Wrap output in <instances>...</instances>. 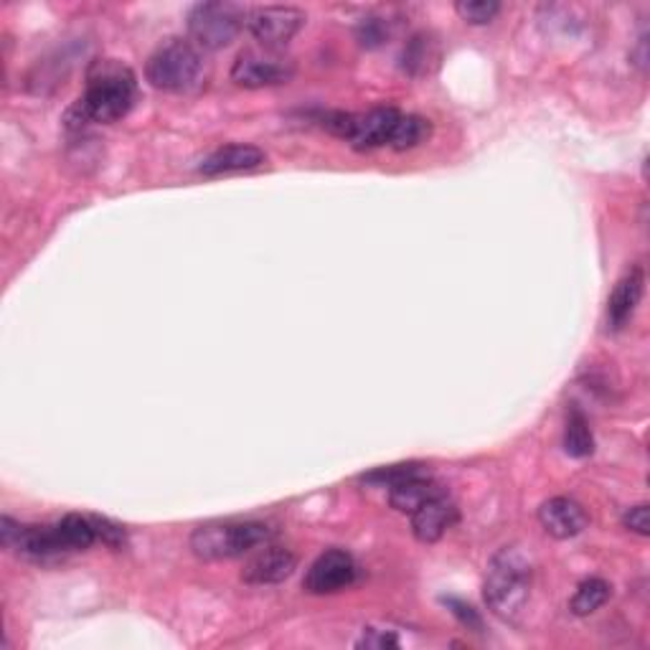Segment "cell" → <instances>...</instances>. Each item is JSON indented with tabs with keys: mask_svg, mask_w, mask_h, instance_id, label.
Wrapping results in <instances>:
<instances>
[{
	"mask_svg": "<svg viewBox=\"0 0 650 650\" xmlns=\"http://www.w3.org/2000/svg\"><path fill=\"white\" fill-rule=\"evenodd\" d=\"M305 13L290 6H265L250 13L247 26L252 37L270 51H280L303 29Z\"/></svg>",
	"mask_w": 650,
	"mask_h": 650,
	"instance_id": "cell-8",
	"label": "cell"
},
{
	"mask_svg": "<svg viewBox=\"0 0 650 650\" xmlns=\"http://www.w3.org/2000/svg\"><path fill=\"white\" fill-rule=\"evenodd\" d=\"M643 290H646V275L640 267L630 270L628 275L615 285L608 301V323L612 331L626 328V325L630 323V318L636 315L640 305V297H643Z\"/></svg>",
	"mask_w": 650,
	"mask_h": 650,
	"instance_id": "cell-14",
	"label": "cell"
},
{
	"mask_svg": "<svg viewBox=\"0 0 650 650\" xmlns=\"http://www.w3.org/2000/svg\"><path fill=\"white\" fill-rule=\"evenodd\" d=\"M402 120V112L394 108H379L366 115H351L346 112L341 138L356 148V151H374V148L392 145L394 130Z\"/></svg>",
	"mask_w": 650,
	"mask_h": 650,
	"instance_id": "cell-7",
	"label": "cell"
},
{
	"mask_svg": "<svg viewBox=\"0 0 650 650\" xmlns=\"http://www.w3.org/2000/svg\"><path fill=\"white\" fill-rule=\"evenodd\" d=\"M135 74L128 67L112 59L97 61L90 74H87V90L77 104V112L87 122L112 125V122L128 115L130 108L135 104Z\"/></svg>",
	"mask_w": 650,
	"mask_h": 650,
	"instance_id": "cell-1",
	"label": "cell"
},
{
	"mask_svg": "<svg viewBox=\"0 0 650 650\" xmlns=\"http://www.w3.org/2000/svg\"><path fill=\"white\" fill-rule=\"evenodd\" d=\"M445 605H447V608H450V612L455 615V618H460L463 626H468V628H480L478 612L473 610L470 605H465V602H460V600H445Z\"/></svg>",
	"mask_w": 650,
	"mask_h": 650,
	"instance_id": "cell-27",
	"label": "cell"
},
{
	"mask_svg": "<svg viewBox=\"0 0 650 650\" xmlns=\"http://www.w3.org/2000/svg\"><path fill=\"white\" fill-rule=\"evenodd\" d=\"M455 11L460 13L463 21H468L473 26H486L500 13V3L498 0H460V3L455 6Z\"/></svg>",
	"mask_w": 650,
	"mask_h": 650,
	"instance_id": "cell-21",
	"label": "cell"
},
{
	"mask_svg": "<svg viewBox=\"0 0 650 650\" xmlns=\"http://www.w3.org/2000/svg\"><path fill=\"white\" fill-rule=\"evenodd\" d=\"M455 521H458V506L447 494H437L412 514V531L422 544H435L453 529Z\"/></svg>",
	"mask_w": 650,
	"mask_h": 650,
	"instance_id": "cell-10",
	"label": "cell"
},
{
	"mask_svg": "<svg viewBox=\"0 0 650 650\" xmlns=\"http://www.w3.org/2000/svg\"><path fill=\"white\" fill-rule=\"evenodd\" d=\"M356 37L358 41H362V47L376 49L389 39V29H386V23L382 19H364L362 23H358Z\"/></svg>",
	"mask_w": 650,
	"mask_h": 650,
	"instance_id": "cell-23",
	"label": "cell"
},
{
	"mask_svg": "<svg viewBox=\"0 0 650 650\" xmlns=\"http://www.w3.org/2000/svg\"><path fill=\"white\" fill-rule=\"evenodd\" d=\"M565 450L572 458H590L595 453V437L590 429V422L577 407L569 412L567 427H565Z\"/></svg>",
	"mask_w": 650,
	"mask_h": 650,
	"instance_id": "cell-17",
	"label": "cell"
},
{
	"mask_svg": "<svg viewBox=\"0 0 650 650\" xmlns=\"http://www.w3.org/2000/svg\"><path fill=\"white\" fill-rule=\"evenodd\" d=\"M270 539L265 524H204L191 534V549L201 559H234L262 547Z\"/></svg>",
	"mask_w": 650,
	"mask_h": 650,
	"instance_id": "cell-4",
	"label": "cell"
},
{
	"mask_svg": "<svg viewBox=\"0 0 650 650\" xmlns=\"http://www.w3.org/2000/svg\"><path fill=\"white\" fill-rule=\"evenodd\" d=\"M437 494H445V490L437 486L435 480H429L425 473H417V476H412L389 488V504L392 508H397L399 514L412 516L422 504H427V500L435 498Z\"/></svg>",
	"mask_w": 650,
	"mask_h": 650,
	"instance_id": "cell-15",
	"label": "cell"
},
{
	"mask_svg": "<svg viewBox=\"0 0 650 650\" xmlns=\"http://www.w3.org/2000/svg\"><path fill=\"white\" fill-rule=\"evenodd\" d=\"M358 648H399V638L394 636V632H384V630H376V628H368L364 632V638L358 640Z\"/></svg>",
	"mask_w": 650,
	"mask_h": 650,
	"instance_id": "cell-26",
	"label": "cell"
},
{
	"mask_svg": "<svg viewBox=\"0 0 650 650\" xmlns=\"http://www.w3.org/2000/svg\"><path fill=\"white\" fill-rule=\"evenodd\" d=\"M427 138H429V122L419 115H404L402 112V120L397 130H394L389 148H394V151H409V148L425 143Z\"/></svg>",
	"mask_w": 650,
	"mask_h": 650,
	"instance_id": "cell-19",
	"label": "cell"
},
{
	"mask_svg": "<svg viewBox=\"0 0 650 650\" xmlns=\"http://www.w3.org/2000/svg\"><path fill=\"white\" fill-rule=\"evenodd\" d=\"M622 524H626V529L638 534V536H648L650 534V511L646 504L640 506H632L630 511H626V516H622Z\"/></svg>",
	"mask_w": 650,
	"mask_h": 650,
	"instance_id": "cell-24",
	"label": "cell"
},
{
	"mask_svg": "<svg viewBox=\"0 0 650 650\" xmlns=\"http://www.w3.org/2000/svg\"><path fill=\"white\" fill-rule=\"evenodd\" d=\"M297 567V557L290 549L270 547L262 549L257 557L250 559V565L244 567L242 579L247 585H280L287 577H293Z\"/></svg>",
	"mask_w": 650,
	"mask_h": 650,
	"instance_id": "cell-12",
	"label": "cell"
},
{
	"mask_svg": "<svg viewBox=\"0 0 650 650\" xmlns=\"http://www.w3.org/2000/svg\"><path fill=\"white\" fill-rule=\"evenodd\" d=\"M265 163V153L260 151L257 145H224L206 155L199 165L201 175H224V173H242V171H254Z\"/></svg>",
	"mask_w": 650,
	"mask_h": 650,
	"instance_id": "cell-13",
	"label": "cell"
},
{
	"mask_svg": "<svg viewBox=\"0 0 650 650\" xmlns=\"http://www.w3.org/2000/svg\"><path fill=\"white\" fill-rule=\"evenodd\" d=\"M417 473H425V470H422V465H392V468H379V470L368 473V476H364V480L372 483V486L392 488V486H397V483H402V480L417 476Z\"/></svg>",
	"mask_w": 650,
	"mask_h": 650,
	"instance_id": "cell-22",
	"label": "cell"
},
{
	"mask_svg": "<svg viewBox=\"0 0 650 650\" xmlns=\"http://www.w3.org/2000/svg\"><path fill=\"white\" fill-rule=\"evenodd\" d=\"M539 521L544 531L555 539H575V536L582 534L590 524V516H587L585 506L577 504L575 498H551L539 508Z\"/></svg>",
	"mask_w": 650,
	"mask_h": 650,
	"instance_id": "cell-11",
	"label": "cell"
},
{
	"mask_svg": "<svg viewBox=\"0 0 650 650\" xmlns=\"http://www.w3.org/2000/svg\"><path fill=\"white\" fill-rule=\"evenodd\" d=\"M247 11L232 0H209L191 8L189 33L199 49H226L247 23Z\"/></svg>",
	"mask_w": 650,
	"mask_h": 650,
	"instance_id": "cell-5",
	"label": "cell"
},
{
	"mask_svg": "<svg viewBox=\"0 0 650 650\" xmlns=\"http://www.w3.org/2000/svg\"><path fill=\"white\" fill-rule=\"evenodd\" d=\"M429 61H437V49L427 37L412 39L402 54V67L407 69L409 74H427Z\"/></svg>",
	"mask_w": 650,
	"mask_h": 650,
	"instance_id": "cell-20",
	"label": "cell"
},
{
	"mask_svg": "<svg viewBox=\"0 0 650 650\" xmlns=\"http://www.w3.org/2000/svg\"><path fill=\"white\" fill-rule=\"evenodd\" d=\"M54 529H57L61 549L64 551H84L97 541L94 521L87 516H77V514L64 516L61 521L54 524Z\"/></svg>",
	"mask_w": 650,
	"mask_h": 650,
	"instance_id": "cell-16",
	"label": "cell"
},
{
	"mask_svg": "<svg viewBox=\"0 0 650 650\" xmlns=\"http://www.w3.org/2000/svg\"><path fill=\"white\" fill-rule=\"evenodd\" d=\"M295 69L277 51H242L232 67V79L247 90H262V87H277L293 79Z\"/></svg>",
	"mask_w": 650,
	"mask_h": 650,
	"instance_id": "cell-6",
	"label": "cell"
},
{
	"mask_svg": "<svg viewBox=\"0 0 650 650\" xmlns=\"http://www.w3.org/2000/svg\"><path fill=\"white\" fill-rule=\"evenodd\" d=\"M608 600H610V585L605 582V579H597V577L585 579L572 597V612L579 615V618H587V615L600 610Z\"/></svg>",
	"mask_w": 650,
	"mask_h": 650,
	"instance_id": "cell-18",
	"label": "cell"
},
{
	"mask_svg": "<svg viewBox=\"0 0 650 650\" xmlns=\"http://www.w3.org/2000/svg\"><path fill=\"white\" fill-rule=\"evenodd\" d=\"M145 77L155 90L191 92L204 79V57L193 41L171 39L148 59Z\"/></svg>",
	"mask_w": 650,
	"mask_h": 650,
	"instance_id": "cell-3",
	"label": "cell"
},
{
	"mask_svg": "<svg viewBox=\"0 0 650 650\" xmlns=\"http://www.w3.org/2000/svg\"><path fill=\"white\" fill-rule=\"evenodd\" d=\"M356 582V561L344 549H331L313 561L303 587L311 595H336Z\"/></svg>",
	"mask_w": 650,
	"mask_h": 650,
	"instance_id": "cell-9",
	"label": "cell"
},
{
	"mask_svg": "<svg viewBox=\"0 0 650 650\" xmlns=\"http://www.w3.org/2000/svg\"><path fill=\"white\" fill-rule=\"evenodd\" d=\"M534 567L521 547H504L490 559L483 597L490 612L500 620H516L524 612L531 595Z\"/></svg>",
	"mask_w": 650,
	"mask_h": 650,
	"instance_id": "cell-2",
	"label": "cell"
},
{
	"mask_svg": "<svg viewBox=\"0 0 650 650\" xmlns=\"http://www.w3.org/2000/svg\"><path fill=\"white\" fill-rule=\"evenodd\" d=\"M94 529H97V539H102L108 547H122L125 544V531L120 529L118 524H110L108 518H92Z\"/></svg>",
	"mask_w": 650,
	"mask_h": 650,
	"instance_id": "cell-25",
	"label": "cell"
}]
</instances>
